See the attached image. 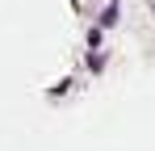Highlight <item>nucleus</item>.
I'll use <instances>...</instances> for the list:
<instances>
[{
  "instance_id": "1",
  "label": "nucleus",
  "mask_w": 155,
  "mask_h": 151,
  "mask_svg": "<svg viewBox=\"0 0 155 151\" xmlns=\"http://www.w3.org/2000/svg\"><path fill=\"white\" fill-rule=\"evenodd\" d=\"M113 21H117V4L109 0V4H105V13H101V25H113Z\"/></svg>"
}]
</instances>
